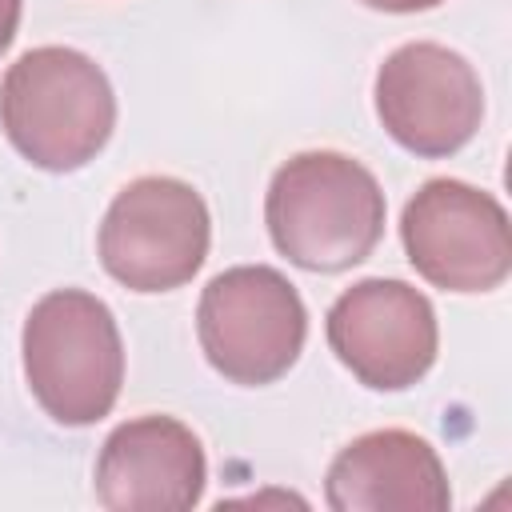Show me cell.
I'll return each instance as SVG.
<instances>
[{"instance_id": "cell-6", "label": "cell", "mask_w": 512, "mask_h": 512, "mask_svg": "<svg viewBox=\"0 0 512 512\" xmlns=\"http://www.w3.org/2000/svg\"><path fill=\"white\" fill-rule=\"evenodd\" d=\"M412 268L444 292H492L512 272V224L496 196L464 180H428L400 216Z\"/></svg>"}, {"instance_id": "cell-7", "label": "cell", "mask_w": 512, "mask_h": 512, "mask_svg": "<svg viewBox=\"0 0 512 512\" xmlns=\"http://www.w3.org/2000/svg\"><path fill=\"white\" fill-rule=\"evenodd\" d=\"M376 116L388 136L416 156L460 152L484 116V88L476 68L432 40L396 48L376 72Z\"/></svg>"}, {"instance_id": "cell-2", "label": "cell", "mask_w": 512, "mask_h": 512, "mask_svg": "<svg viewBox=\"0 0 512 512\" xmlns=\"http://www.w3.org/2000/svg\"><path fill=\"white\" fill-rule=\"evenodd\" d=\"M0 124L12 148L36 168L76 172L108 144L116 96L96 60L44 44L8 68L0 84Z\"/></svg>"}, {"instance_id": "cell-8", "label": "cell", "mask_w": 512, "mask_h": 512, "mask_svg": "<svg viewBox=\"0 0 512 512\" xmlns=\"http://www.w3.org/2000/svg\"><path fill=\"white\" fill-rule=\"evenodd\" d=\"M436 312L404 280H360L328 308V344L336 360L368 388L400 392L436 360Z\"/></svg>"}, {"instance_id": "cell-3", "label": "cell", "mask_w": 512, "mask_h": 512, "mask_svg": "<svg viewBox=\"0 0 512 512\" xmlns=\"http://www.w3.org/2000/svg\"><path fill=\"white\" fill-rule=\"evenodd\" d=\"M24 376L56 424L104 420L124 384V344L108 304L80 288L40 296L24 320Z\"/></svg>"}, {"instance_id": "cell-5", "label": "cell", "mask_w": 512, "mask_h": 512, "mask_svg": "<svg viewBox=\"0 0 512 512\" xmlns=\"http://www.w3.org/2000/svg\"><path fill=\"white\" fill-rule=\"evenodd\" d=\"M208 204L176 176H140L116 192L100 224V264L132 292L188 284L208 256Z\"/></svg>"}, {"instance_id": "cell-4", "label": "cell", "mask_w": 512, "mask_h": 512, "mask_svg": "<svg viewBox=\"0 0 512 512\" xmlns=\"http://www.w3.org/2000/svg\"><path fill=\"white\" fill-rule=\"evenodd\" d=\"M196 332L208 364L224 380L272 384L296 364L308 312L284 272L240 264L208 280L196 308Z\"/></svg>"}, {"instance_id": "cell-10", "label": "cell", "mask_w": 512, "mask_h": 512, "mask_svg": "<svg viewBox=\"0 0 512 512\" xmlns=\"http://www.w3.org/2000/svg\"><path fill=\"white\" fill-rule=\"evenodd\" d=\"M324 500L336 512H444L452 488L424 436L380 428L356 436L332 460Z\"/></svg>"}, {"instance_id": "cell-11", "label": "cell", "mask_w": 512, "mask_h": 512, "mask_svg": "<svg viewBox=\"0 0 512 512\" xmlns=\"http://www.w3.org/2000/svg\"><path fill=\"white\" fill-rule=\"evenodd\" d=\"M20 4H24V0H0V52H8V44L16 40Z\"/></svg>"}, {"instance_id": "cell-1", "label": "cell", "mask_w": 512, "mask_h": 512, "mask_svg": "<svg viewBox=\"0 0 512 512\" xmlns=\"http://www.w3.org/2000/svg\"><path fill=\"white\" fill-rule=\"evenodd\" d=\"M280 256L308 272H344L384 236V192L344 152H300L276 168L264 200Z\"/></svg>"}, {"instance_id": "cell-12", "label": "cell", "mask_w": 512, "mask_h": 512, "mask_svg": "<svg viewBox=\"0 0 512 512\" xmlns=\"http://www.w3.org/2000/svg\"><path fill=\"white\" fill-rule=\"evenodd\" d=\"M368 8H380V12H424V8H436L444 0H360Z\"/></svg>"}, {"instance_id": "cell-9", "label": "cell", "mask_w": 512, "mask_h": 512, "mask_svg": "<svg viewBox=\"0 0 512 512\" xmlns=\"http://www.w3.org/2000/svg\"><path fill=\"white\" fill-rule=\"evenodd\" d=\"M208 480L196 432L172 416L120 424L96 460V500L108 512H188Z\"/></svg>"}]
</instances>
